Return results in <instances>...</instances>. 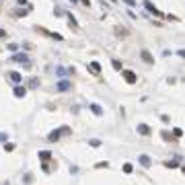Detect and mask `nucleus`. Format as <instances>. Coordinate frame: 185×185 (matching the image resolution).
<instances>
[{
  "instance_id": "1",
  "label": "nucleus",
  "mask_w": 185,
  "mask_h": 185,
  "mask_svg": "<svg viewBox=\"0 0 185 185\" xmlns=\"http://www.w3.org/2000/svg\"><path fill=\"white\" fill-rule=\"evenodd\" d=\"M13 62H23V64H25V68H31L29 56H25V54H13Z\"/></svg>"
},
{
  "instance_id": "2",
  "label": "nucleus",
  "mask_w": 185,
  "mask_h": 185,
  "mask_svg": "<svg viewBox=\"0 0 185 185\" xmlns=\"http://www.w3.org/2000/svg\"><path fill=\"white\" fill-rule=\"evenodd\" d=\"M121 74H123V78L130 82V84H134V82H138V76L132 72V70H121Z\"/></svg>"
},
{
  "instance_id": "3",
  "label": "nucleus",
  "mask_w": 185,
  "mask_h": 185,
  "mask_svg": "<svg viewBox=\"0 0 185 185\" xmlns=\"http://www.w3.org/2000/svg\"><path fill=\"white\" fill-rule=\"evenodd\" d=\"M140 58H142L146 64H154V58H152L150 52H146V49H142V52H140Z\"/></svg>"
},
{
  "instance_id": "4",
  "label": "nucleus",
  "mask_w": 185,
  "mask_h": 185,
  "mask_svg": "<svg viewBox=\"0 0 185 185\" xmlns=\"http://www.w3.org/2000/svg\"><path fill=\"white\" fill-rule=\"evenodd\" d=\"M144 6H146V10H150V13H154V14H158V17H160V13H158V8L154 6V4H152L150 0H144Z\"/></svg>"
},
{
  "instance_id": "5",
  "label": "nucleus",
  "mask_w": 185,
  "mask_h": 185,
  "mask_svg": "<svg viewBox=\"0 0 185 185\" xmlns=\"http://www.w3.org/2000/svg\"><path fill=\"white\" fill-rule=\"evenodd\" d=\"M138 134H142V136H148V134H150V128H148L146 123H138Z\"/></svg>"
},
{
  "instance_id": "6",
  "label": "nucleus",
  "mask_w": 185,
  "mask_h": 185,
  "mask_svg": "<svg viewBox=\"0 0 185 185\" xmlns=\"http://www.w3.org/2000/svg\"><path fill=\"white\" fill-rule=\"evenodd\" d=\"M25 95H27L25 87H14V97H25Z\"/></svg>"
},
{
  "instance_id": "7",
  "label": "nucleus",
  "mask_w": 185,
  "mask_h": 185,
  "mask_svg": "<svg viewBox=\"0 0 185 185\" xmlns=\"http://www.w3.org/2000/svg\"><path fill=\"white\" fill-rule=\"evenodd\" d=\"M150 156H148V154H142V156H140V164H142V167H150Z\"/></svg>"
},
{
  "instance_id": "8",
  "label": "nucleus",
  "mask_w": 185,
  "mask_h": 185,
  "mask_svg": "<svg viewBox=\"0 0 185 185\" xmlns=\"http://www.w3.org/2000/svg\"><path fill=\"white\" fill-rule=\"evenodd\" d=\"M70 89V80H60L58 82V91H68Z\"/></svg>"
},
{
  "instance_id": "9",
  "label": "nucleus",
  "mask_w": 185,
  "mask_h": 185,
  "mask_svg": "<svg viewBox=\"0 0 185 185\" xmlns=\"http://www.w3.org/2000/svg\"><path fill=\"white\" fill-rule=\"evenodd\" d=\"M91 111H93L95 115H103V109L97 105V103H91Z\"/></svg>"
},
{
  "instance_id": "10",
  "label": "nucleus",
  "mask_w": 185,
  "mask_h": 185,
  "mask_svg": "<svg viewBox=\"0 0 185 185\" xmlns=\"http://www.w3.org/2000/svg\"><path fill=\"white\" fill-rule=\"evenodd\" d=\"M8 78H10L13 82H21V80H23V76H21L19 72H10V74H8Z\"/></svg>"
},
{
  "instance_id": "11",
  "label": "nucleus",
  "mask_w": 185,
  "mask_h": 185,
  "mask_svg": "<svg viewBox=\"0 0 185 185\" xmlns=\"http://www.w3.org/2000/svg\"><path fill=\"white\" fill-rule=\"evenodd\" d=\"M89 66H91V72H95V74H99V72H101V66H99V62H91Z\"/></svg>"
},
{
  "instance_id": "12",
  "label": "nucleus",
  "mask_w": 185,
  "mask_h": 185,
  "mask_svg": "<svg viewBox=\"0 0 185 185\" xmlns=\"http://www.w3.org/2000/svg\"><path fill=\"white\" fill-rule=\"evenodd\" d=\"M60 134H62V130H56L54 134H49V140H52V142H54V140H58V138H60Z\"/></svg>"
},
{
  "instance_id": "13",
  "label": "nucleus",
  "mask_w": 185,
  "mask_h": 185,
  "mask_svg": "<svg viewBox=\"0 0 185 185\" xmlns=\"http://www.w3.org/2000/svg\"><path fill=\"white\" fill-rule=\"evenodd\" d=\"M49 156H52V152H49V150H43V152H39V158H43V160H48Z\"/></svg>"
},
{
  "instance_id": "14",
  "label": "nucleus",
  "mask_w": 185,
  "mask_h": 185,
  "mask_svg": "<svg viewBox=\"0 0 185 185\" xmlns=\"http://www.w3.org/2000/svg\"><path fill=\"white\" fill-rule=\"evenodd\" d=\"M111 64H113V68H115V70H123L121 68V62H119V60H113Z\"/></svg>"
},
{
  "instance_id": "15",
  "label": "nucleus",
  "mask_w": 185,
  "mask_h": 185,
  "mask_svg": "<svg viewBox=\"0 0 185 185\" xmlns=\"http://www.w3.org/2000/svg\"><path fill=\"white\" fill-rule=\"evenodd\" d=\"M167 167H169V169H177L179 164H177V160H169V163H167Z\"/></svg>"
},
{
  "instance_id": "16",
  "label": "nucleus",
  "mask_w": 185,
  "mask_h": 185,
  "mask_svg": "<svg viewBox=\"0 0 185 185\" xmlns=\"http://www.w3.org/2000/svg\"><path fill=\"white\" fill-rule=\"evenodd\" d=\"M132 169H134V167H132L130 163H125V164H123V173H132Z\"/></svg>"
},
{
  "instance_id": "17",
  "label": "nucleus",
  "mask_w": 185,
  "mask_h": 185,
  "mask_svg": "<svg viewBox=\"0 0 185 185\" xmlns=\"http://www.w3.org/2000/svg\"><path fill=\"white\" fill-rule=\"evenodd\" d=\"M14 14H17V17H25V14H27V10H21V8H17V10H14Z\"/></svg>"
},
{
  "instance_id": "18",
  "label": "nucleus",
  "mask_w": 185,
  "mask_h": 185,
  "mask_svg": "<svg viewBox=\"0 0 185 185\" xmlns=\"http://www.w3.org/2000/svg\"><path fill=\"white\" fill-rule=\"evenodd\" d=\"M8 52H13V54H17V49H19V48H17V45H14V43H10V45H8Z\"/></svg>"
},
{
  "instance_id": "19",
  "label": "nucleus",
  "mask_w": 185,
  "mask_h": 185,
  "mask_svg": "<svg viewBox=\"0 0 185 185\" xmlns=\"http://www.w3.org/2000/svg\"><path fill=\"white\" fill-rule=\"evenodd\" d=\"M4 150H6V152L14 150V144H4Z\"/></svg>"
},
{
  "instance_id": "20",
  "label": "nucleus",
  "mask_w": 185,
  "mask_h": 185,
  "mask_svg": "<svg viewBox=\"0 0 185 185\" xmlns=\"http://www.w3.org/2000/svg\"><path fill=\"white\" fill-rule=\"evenodd\" d=\"M173 134H175V138H181V134H183V132L179 130V128H175V130H173Z\"/></svg>"
},
{
  "instance_id": "21",
  "label": "nucleus",
  "mask_w": 185,
  "mask_h": 185,
  "mask_svg": "<svg viewBox=\"0 0 185 185\" xmlns=\"http://www.w3.org/2000/svg\"><path fill=\"white\" fill-rule=\"evenodd\" d=\"M89 144H91V146H101V140H91Z\"/></svg>"
},
{
  "instance_id": "22",
  "label": "nucleus",
  "mask_w": 185,
  "mask_h": 185,
  "mask_svg": "<svg viewBox=\"0 0 185 185\" xmlns=\"http://www.w3.org/2000/svg\"><path fill=\"white\" fill-rule=\"evenodd\" d=\"M117 35H121V37H123V35H125V29H121V27H117Z\"/></svg>"
},
{
  "instance_id": "23",
  "label": "nucleus",
  "mask_w": 185,
  "mask_h": 185,
  "mask_svg": "<svg viewBox=\"0 0 185 185\" xmlns=\"http://www.w3.org/2000/svg\"><path fill=\"white\" fill-rule=\"evenodd\" d=\"M123 2H125L128 6H134V4H136V0H123Z\"/></svg>"
},
{
  "instance_id": "24",
  "label": "nucleus",
  "mask_w": 185,
  "mask_h": 185,
  "mask_svg": "<svg viewBox=\"0 0 185 185\" xmlns=\"http://www.w3.org/2000/svg\"><path fill=\"white\" fill-rule=\"evenodd\" d=\"M0 37H6V31H4L2 27H0Z\"/></svg>"
},
{
  "instance_id": "25",
  "label": "nucleus",
  "mask_w": 185,
  "mask_h": 185,
  "mask_svg": "<svg viewBox=\"0 0 185 185\" xmlns=\"http://www.w3.org/2000/svg\"><path fill=\"white\" fill-rule=\"evenodd\" d=\"M80 2H82V4H87V6H89V4H91L89 0H80Z\"/></svg>"
},
{
  "instance_id": "26",
  "label": "nucleus",
  "mask_w": 185,
  "mask_h": 185,
  "mask_svg": "<svg viewBox=\"0 0 185 185\" xmlns=\"http://www.w3.org/2000/svg\"><path fill=\"white\" fill-rule=\"evenodd\" d=\"M70 2H72V4H74V2H78V0H70Z\"/></svg>"
},
{
  "instance_id": "27",
  "label": "nucleus",
  "mask_w": 185,
  "mask_h": 185,
  "mask_svg": "<svg viewBox=\"0 0 185 185\" xmlns=\"http://www.w3.org/2000/svg\"><path fill=\"white\" fill-rule=\"evenodd\" d=\"M181 171H183V173H185V167H183V169H181Z\"/></svg>"
}]
</instances>
